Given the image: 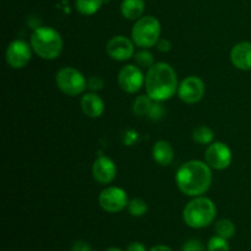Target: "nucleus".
Instances as JSON below:
<instances>
[{
	"label": "nucleus",
	"instance_id": "nucleus-1",
	"mask_svg": "<svg viewBox=\"0 0 251 251\" xmlns=\"http://www.w3.org/2000/svg\"><path fill=\"white\" fill-rule=\"evenodd\" d=\"M179 190L186 196H202L212 183L211 167L206 162L189 161L179 167L176 176Z\"/></svg>",
	"mask_w": 251,
	"mask_h": 251
},
{
	"label": "nucleus",
	"instance_id": "nucleus-2",
	"mask_svg": "<svg viewBox=\"0 0 251 251\" xmlns=\"http://www.w3.org/2000/svg\"><path fill=\"white\" fill-rule=\"evenodd\" d=\"M145 87L147 95L154 102L171 100L179 87L176 71L167 63L154 64L147 70L145 76Z\"/></svg>",
	"mask_w": 251,
	"mask_h": 251
},
{
	"label": "nucleus",
	"instance_id": "nucleus-3",
	"mask_svg": "<svg viewBox=\"0 0 251 251\" xmlns=\"http://www.w3.org/2000/svg\"><path fill=\"white\" fill-rule=\"evenodd\" d=\"M31 47L42 59L54 60L63 50V39L53 27H38L31 36Z\"/></svg>",
	"mask_w": 251,
	"mask_h": 251
},
{
	"label": "nucleus",
	"instance_id": "nucleus-4",
	"mask_svg": "<svg viewBox=\"0 0 251 251\" xmlns=\"http://www.w3.org/2000/svg\"><path fill=\"white\" fill-rule=\"evenodd\" d=\"M217 208L212 200L203 196H198L185 206L183 211V220L190 228L201 229L208 227L215 221Z\"/></svg>",
	"mask_w": 251,
	"mask_h": 251
},
{
	"label": "nucleus",
	"instance_id": "nucleus-5",
	"mask_svg": "<svg viewBox=\"0 0 251 251\" xmlns=\"http://www.w3.org/2000/svg\"><path fill=\"white\" fill-rule=\"evenodd\" d=\"M161 36V24L153 16L140 17L135 22L131 31L132 42L141 48H151L156 46Z\"/></svg>",
	"mask_w": 251,
	"mask_h": 251
},
{
	"label": "nucleus",
	"instance_id": "nucleus-6",
	"mask_svg": "<svg viewBox=\"0 0 251 251\" xmlns=\"http://www.w3.org/2000/svg\"><path fill=\"white\" fill-rule=\"evenodd\" d=\"M56 86L65 95L78 96L87 87V81L82 74L74 68H63L58 71L55 76Z\"/></svg>",
	"mask_w": 251,
	"mask_h": 251
},
{
	"label": "nucleus",
	"instance_id": "nucleus-7",
	"mask_svg": "<svg viewBox=\"0 0 251 251\" xmlns=\"http://www.w3.org/2000/svg\"><path fill=\"white\" fill-rule=\"evenodd\" d=\"M98 202L103 210L109 213L120 212L129 205L126 191L118 186H108L102 190L98 196Z\"/></svg>",
	"mask_w": 251,
	"mask_h": 251
},
{
	"label": "nucleus",
	"instance_id": "nucleus-8",
	"mask_svg": "<svg viewBox=\"0 0 251 251\" xmlns=\"http://www.w3.org/2000/svg\"><path fill=\"white\" fill-rule=\"evenodd\" d=\"M205 161L211 168L223 171L232 163V151L223 142H212L205 152Z\"/></svg>",
	"mask_w": 251,
	"mask_h": 251
},
{
	"label": "nucleus",
	"instance_id": "nucleus-9",
	"mask_svg": "<svg viewBox=\"0 0 251 251\" xmlns=\"http://www.w3.org/2000/svg\"><path fill=\"white\" fill-rule=\"evenodd\" d=\"M32 47L27 42L22 39H16L11 42L6 49V58L7 64L14 69H22L29 63L32 58Z\"/></svg>",
	"mask_w": 251,
	"mask_h": 251
},
{
	"label": "nucleus",
	"instance_id": "nucleus-10",
	"mask_svg": "<svg viewBox=\"0 0 251 251\" xmlns=\"http://www.w3.org/2000/svg\"><path fill=\"white\" fill-rule=\"evenodd\" d=\"M205 95V83L198 76H189L184 78L178 87V96L188 104L198 103Z\"/></svg>",
	"mask_w": 251,
	"mask_h": 251
},
{
	"label": "nucleus",
	"instance_id": "nucleus-11",
	"mask_svg": "<svg viewBox=\"0 0 251 251\" xmlns=\"http://www.w3.org/2000/svg\"><path fill=\"white\" fill-rule=\"evenodd\" d=\"M118 82L123 91L127 93H136L141 90L145 83L142 71L135 65H126L120 70L118 75Z\"/></svg>",
	"mask_w": 251,
	"mask_h": 251
},
{
	"label": "nucleus",
	"instance_id": "nucleus-12",
	"mask_svg": "<svg viewBox=\"0 0 251 251\" xmlns=\"http://www.w3.org/2000/svg\"><path fill=\"white\" fill-rule=\"evenodd\" d=\"M134 44L127 37L115 36L107 43V53L112 59L118 61H125L132 58L135 54Z\"/></svg>",
	"mask_w": 251,
	"mask_h": 251
},
{
	"label": "nucleus",
	"instance_id": "nucleus-13",
	"mask_svg": "<svg viewBox=\"0 0 251 251\" xmlns=\"http://www.w3.org/2000/svg\"><path fill=\"white\" fill-rule=\"evenodd\" d=\"M92 173L98 183L109 184L117 176V166L110 158L105 156H100L93 163Z\"/></svg>",
	"mask_w": 251,
	"mask_h": 251
},
{
	"label": "nucleus",
	"instance_id": "nucleus-14",
	"mask_svg": "<svg viewBox=\"0 0 251 251\" xmlns=\"http://www.w3.org/2000/svg\"><path fill=\"white\" fill-rule=\"evenodd\" d=\"M230 60L237 69L243 71L251 70V43L240 42L230 50Z\"/></svg>",
	"mask_w": 251,
	"mask_h": 251
},
{
	"label": "nucleus",
	"instance_id": "nucleus-15",
	"mask_svg": "<svg viewBox=\"0 0 251 251\" xmlns=\"http://www.w3.org/2000/svg\"><path fill=\"white\" fill-rule=\"evenodd\" d=\"M81 109L87 117L100 118L104 112V102L96 93H86L81 100Z\"/></svg>",
	"mask_w": 251,
	"mask_h": 251
},
{
	"label": "nucleus",
	"instance_id": "nucleus-16",
	"mask_svg": "<svg viewBox=\"0 0 251 251\" xmlns=\"http://www.w3.org/2000/svg\"><path fill=\"white\" fill-rule=\"evenodd\" d=\"M152 156L153 159L161 166H169L174 159V149L168 141H157L152 150Z\"/></svg>",
	"mask_w": 251,
	"mask_h": 251
},
{
	"label": "nucleus",
	"instance_id": "nucleus-17",
	"mask_svg": "<svg viewBox=\"0 0 251 251\" xmlns=\"http://www.w3.org/2000/svg\"><path fill=\"white\" fill-rule=\"evenodd\" d=\"M122 14L127 20H139L145 11L144 0H123Z\"/></svg>",
	"mask_w": 251,
	"mask_h": 251
},
{
	"label": "nucleus",
	"instance_id": "nucleus-18",
	"mask_svg": "<svg viewBox=\"0 0 251 251\" xmlns=\"http://www.w3.org/2000/svg\"><path fill=\"white\" fill-rule=\"evenodd\" d=\"M153 104L154 100L149 95L140 96L135 100L132 110H134L135 115H137V117H149L152 108H153Z\"/></svg>",
	"mask_w": 251,
	"mask_h": 251
},
{
	"label": "nucleus",
	"instance_id": "nucleus-19",
	"mask_svg": "<svg viewBox=\"0 0 251 251\" xmlns=\"http://www.w3.org/2000/svg\"><path fill=\"white\" fill-rule=\"evenodd\" d=\"M103 4V0H76V10L80 14L90 16V15L96 14L100 9Z\"/></svg>",
	"mask_w": 251,
	"mask_h": 251
},
{
	"label": "nucleus",
	"instance_id": "nucleus-20",
	"mask_svg": "<svg viewBox=\"0 0 251 251\" xmlns=\"http://www.w3.org/2000/svg\"><path fill=\"white\" fill-rule=\"evenodd\" d=\"M193 139L194 141L200 145H211L213 142V139H215V132L208 126L201 125V126L194 129Z\"/></svg>",
	"mask_w": 251,
	"mask_h": 251
},
{
	"label": "nucleus",
	"instance_id": "nucleus-21",
	"mask_svg": "<svg viewBox=\"0 0 251 251\" xmlns=\"http://www.w3.org/2000/svg\"><path fill=\"white\" fill-rule=\"evenodd\" d=\"M215 232L220 237L230 239L235 234V226L230 220H220L218 222H216Z\"/></svg>",
	"mask_w": 251,
	"mask_h": 251
},
{
	"label": "nucleus",
	"instance_id": "nucleus-22",
	"mask_svg": "<svg viewBox=\"0 0 251 251\" xmlns=\"http://www.w3.org/2000/svg\"><path fill=\"white\" fill-rule=\"evenodd\" d=\"M147 208L149 207H147L146 201L140 198L132 199L131 201H129V205H127V211L134 217H142L144 215H146Z\"/></svg>",
	"mask_w": 251,
	"mask_h": 251
},
{
	"label": "nucleus",
	"instance_id": "nucleus-23",
	"mask_svg": "<svg viewBox=\"0 0 251 251\" xmlns=\"http://www.w3.org/2000/svg\"><path fill=\"white\" fill-rule=\"evenodd\" d=\"M134 59L136 64L141 68H146L149 70L152 65H154V56L149 50H140L134 54Z\"/></svg>",
	"mask_w": 251,
	"mask_h": 251
},
{
	"label": "nucleus",
	"instance_id": "nucleus-24",
	"mask_svg": "<svg viewBox=\"0 0 251 251\" xmlns=\"http://www.w3.org/2000/svg\"><path fill=\"white\" fill-rule=\"evenodd\" d=\"M207 251H230L228 239L220 237V235H215L208 240Z\"/></svg>",
	"mask_w": 251,
	"mask_h": 251
},
{
	"label": "nucleus",
	"instance_id": "nucleus-25",
	"mask_svg": "<svg viewBox=\"0 0 251 251\" xmlns=\"http://www.w3.org/2000/svg\"><path fill=\"white\" fill-rule=\"evenodd\" d=\"M181 251H206L205 245L199 239H190L185 242Z\"/></svg>",
	"mask_w": 251,
	"mask_h": 251
},
{
	"label": "nucleus",
	"instance_id": "nucleus-26",
	"mask_svg": "<svg viewBox=\"0 0 251 251\" xmlns=\"http://www.w3.org/2000/svg\"><path fill=\"white\" fill-rule=\"evenodd\" d=\"M104 86V82L100 77L98 76H92V77L88 78L87 81V87L92 91H100Z\"/></svg>",
	"mask_w": 251,
	"mask_h": 251
},
{
	"label": "nucleus",
	"instance_id": "nucleus-27",
	"mask_svg": "<svg viewBox=\"0 0 251 251\" xmlns=\"http://www.w3.org/2000/svg\"><path fill=\"white\" fill-rule=\"evenodd\" d=\"M163 113H164L163 108L161 107V104H158V102H156L153 104V108H152L151 113H150L149 118H151V119H153V120H157V119H159L162 115H163Z\"/></svg>",
	"mask_w": 251,
	"mask_h": 251
},
{
	"label": "nucleus",
	"instance_id": "nucleus-28",
	"mask_svg": "<svg viewBox=\"0 0 251 251\" xmlns=\"http://www.w3.org/2000/svg\"><path fill=\"white\" fill-rule=\"evenodd\" d=\"M73 251H93L91 245L86 242H76L73 247Z\"/></svg>",
	"mask_w": 251,
	"mask_h": 251
},
{
	"label": "nucleus",
	"instance_id": "nucleus-29",
	"mask_svg": "<svg viewBox=\"0 0 251 251\" xmlns=\"http://www.w3.org/2000/svg\"><path fill=\"white\" fill-rule=\"evenodd\" d=\"M157 49H158L159 51H169L172 48V44L171 42L167 41V39H159L158 42H157Z\"/></svg>",
	"mask_w": 251,
	"mask_h": 251
},
{
	"label": "nucleus",
	"instance_id": "nucleus-30",
	"mask_svg": "<svg viewBox=\"0 0 251 251\" xmlns=\"http://www.w3.org/2000/svg\"><path fill=\"white\" fill-rule=\"evenodd\" d=\"M126 251H147V249L142 243L134 242V243H130V244L127 245Z\"/></svg>",
	"mask_w": 251,
	"mask_h": 251
},
{
	"label": "nucleus",
	"instance_id": "nucleus-31",
	"mask_svg": "<svg viewBox=\"0 0 251 251\" xmlns=\"http://www.w3.org/2000/svg\"><path fill=\"white\" fill-rule=\"evenodd\" d=\"M149 251H173V250H172L169 247H167V245L159 244V245H154V247H152Z\"/></svg>",
	"mask_w": 251,
	"mask_h": 251
},
{
	"label": "nucleus",
	"instance_id": "nucleus-32",
	"mask_svg": "<svg viewBox=\"0 0 251 251\" xmlns=\"http://www.w3.org/2000/svg\"><path fill=\"white\" fill-rule=\"evenodd\" d=\"M104 251H123L122 249H118V248H109V249L104 250Z\"/></svg>",
	"mask_w": 251,
	"mask_h": 251
}]
</instances>
